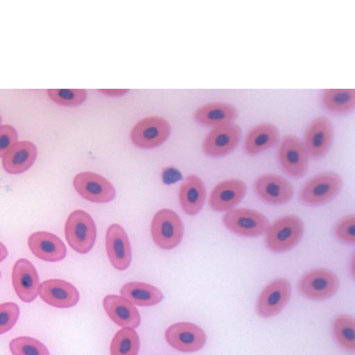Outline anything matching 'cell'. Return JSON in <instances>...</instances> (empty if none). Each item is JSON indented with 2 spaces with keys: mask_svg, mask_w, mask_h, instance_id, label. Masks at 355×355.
<instances>
[{
  "mask_svg": "<svg viewBox=\"0 0 355 355\" xmlns=\"http://www.w3.org/2000/svg\"><path fill=\"white\" fill-rule=\"evenodd\" d=\"M304 224L295 215H286L277 219L270 225L266 236L267 248L275 252L290 250L301 239Z\"/></svg>",
  "mask_w": 355,
  "mask_h": 355,
  "instance_id": "6da1fadb",
  "label": "cell"
},
{
  "mask_svg": "<svg viewBox=\"0 0 355 355\" xmlns=\"http://www.w3.org/2000/svg\"><path fill=\"white\" fill-rule=\"evenodd\" d=\"M65 238L70 247L80 254L91 250L96 238V227L91 216L80 209L72 211L64 226Z\"/></svg>",
  "mask_w": 355,
  "mask_h": 355,
  "instance_id": "7a4b0ae2",
  "label": "cell"
},
{
  "mask_svg": "<svg viewBox=\"0 0 355 355\" xmlns=\"http://www.w3.org/2000/svg\"><path fill=\"white\" fill-rule=\"evenodd\" d=\"M150 232L157 246L164 250H171L182 241L184 226L174 211L162 209L155 214L151 222Z\"/></svg>",
  "mask_w": 355,
  "mask_h": 355,
  "instance_id": "3957f363",
  "label": "cell"
},
{
  "mask_svg": "<svg viewBox=\"0 0 355 355\" xmlns=\"http://www.w3.org/2000/svg\"><path fill=\"white\" fill-rule=\"evenodd\" d=\"M225 226L236 234L254 237L268 231L270 223L261 212L247 208L232 209L223 218Z\"/></svg>",
  "mask_w": 355,
  "mask_h": 355,
  "instance_id": "277c9868",
  "label": "cell"
},
{
  "mask_svg": "<svg viewBox=\"0 0 355 355\" xmlns=\"http://www.w3.org/2000/svg\"><path fill=\"white\" fill-rule=\"evenodd\" d=\"M309 155L304 142L293 135H284L278 147V157L284 171L290 176L299 178L306 171Z\"/></svg>",
  "mask_w": 355,
  "mask_h": 355,
  "instance_id": "5b68a950",
  "label": "cell"
},
{
  "mask_svg": "<svg viewBox=\"0 0 355 355\" xmlns=\"http://www.w3.org/2000/svg\"><path fill=\"white\" fill-rule=\"evenodd\" d=\"M341 187L342 179L338 174L324 172L314 176L304 184L300 198L307 205H320L335 197Z\"/></svg>",
  "mask_w": 355,
  "mask_h": 355,
  "instance_id": "8992f818",
  "label": "cell"
},
{
  "mask_svg": "<svg viewBox=\"0 0 355 355\" xmlns=\"http://www.w3.org/2000/svg\"><path fill=\"white\" fill-rule=\"evenodd\" d=\"M241 137V128L233 121L214 126L203 141V151L211 157L224 156L236 147Z\"/></svg>",
  "mask_w": 355,
  "mask_h": 355,
  "instance_id": "52a82bcc",
  "label": "cell"
},
{
  "mask_svg": "<svg viewBox=\"0 0 355 355\" xmlns=\"http://www.w3.org/2000/svg\"><path fill=\"white\" fill-rule=\"evenodd\" d=\"M169 134L170 125L167 121L159 116H149L135 125L130 137L135 146L141 148H152L164 143Z\"/></svg>",
  "mask_w": 355,
  "mask_h": 355,
  "instance_id": "ba28073f",
  "label": "cell"
},
{
  "mask_svg": "<svg viewBox=\"0 0 355 355\" xmlns=\"http://www.w3.org/2000/svg\"><path fill=\"white\" fill-rule=\"evenodd\" d=\"M73 184L80 196L93 202L106 203L116 196L114 186L106 178L95 173H78L73 178Z\"/></svg>",
  "mask_w": 355,
  "mask_h": 355,
  "instance_id": "9c48e42d",
  "label": "cell"
},
{
  "mask_svg": "<svg viewBox=\"0 0 355 355\" xmlns=\"http://www.w3.org/2000/svg\"><path fill=\"white\" fill-rule=\"evenodd\" d=\"M291 284L286 278H277L261 292L257 302L258 314L265 318L277 315L286 305L291 295Z\"/></svg>",
  "mask_w": 355,
  "mask_h": 355,
  "instance_id": "30bf717a",
  "label": "cell"
},
{
  "mask_svg": "<svg viewBox=\"0 0 355 355\" xmlns=\"http://www.w3.org/2000/svg\"><path fill=\"white\" fill-rule=\"evenodd\" d=\"M338 288V279L335 273L325 268L312 270L306 273L299 284L300 292L313 300L331 297Z\"/></svg>",
  "mask_w": 355,
  "mask_h": 355,
  "instance_id": "8fae6325",
  "label": "cell"
},
{
  "mask_svg": "<svg viewBox=\"0 0 355 355\" xmlns=\"http://www.w3.org/2000/svg\"><path fill=\"white\" fill-rule=\"evenodd\" d=\"M165 338L172 347L183 352L200 349L207 340L206 334L200 327L185 322L171 325L165 332Z\"/></svg>",
  "mask_w": 355,
  "mask_h": 355,
  "instance_id": "7c38bea8",
  "label": "cell"
},
{
  "mask_svg": "<svg viewBox=\"0 0 355 355\" xmlns=\"http://www.w3.org/2000/svg\"><path fill=\"white\" fill-rule=\"evenodd\" d=\"M105 246L112 266L119 270L127 269L131 262L132 253L129 239L123 228L117 223L107 230Z\"/></svg>",
  "mask_w": 355,
  "mask_h": 355,
  "instance_id": "4fadbf2b",
  "label": "cell"
},
{
  "mask_svg": "<svg viewBox=\"0 0 355 355\" xmlns=\"http://www.w3.org/2000/svg\"><path fill=\"white\" fill-rule=\"evenodd\" d=\"M254 190L263 201L272 205L286 203L293 193L291 184L285 178L277 174L259 176L255 181Z\"/></svg>",
  "mask_w": 355,
  "mask_h": 355,
  "instance_id": "5bb4252c",
  "label": "cell"
},
{
  "mask_svg": "<svg viewBox=\"0 0 355 355\" xmlns=\"http://www.w3.org/2000/svg\"><path fill=\"white\" fill-rule=\"evenodd\" d=\"M12 280L15 291L20 300L31 302L36 298L40 280L35 268L28 260L21 259L15 263Z\"/></svg>",
  "mask_w": 355,
  "mask_h": 355,
  "instance_id": "9a60e30c",
  "label": "cell"
},
{
  "mask_svg": "<svg viewBox=\"0 0 355 355\" xmlns=\"http://www.w3.org/2000/svg\"><path fill=\"white\" fill-rule=\"evenodd\" d=\"M333 137V126L325 116L312 120L304 134V146L309 155L318 158L328 150Z\"/></svg>",
  "mask_w": 355,
  "mask_h": 355,
  "instance_id": "2e32d148",
  "label": "cell"
},
{
  "mask_svg": "<svg viewBox=\"0 0 355 355\" xmlns=\"http://www.w3.org/2000/svg\"><path fill=\"white\" fill-rule=\"evenodd\" d=\"M39 295L46 304L58 308H69L79 301L80 295L71 283L62 279H51L40 285Z\"/></svg>",
  "mask_w": 355,
  "mask_h": 355,
  "instance_id": "e0dca14e",
  "label": "cell"
},
{
  "mask_svg": "<svg viewBox=\"0 0 355 355\" xmlns=\"http://www.w3.org/2000/svg\"><path fill=\"white\" fill-rule=\"evenodd\" d=\"M245 183L239 179H230L218 183L211 191L209 204L216 211L230 210L244 197Z\"/></svg>",
  "mask_w": 355,
  "mask_h": 355,
  "instance_id": "ac0fdd59",
  "label": "cell"
},
{
  "mask_svg": "<svg viewBox=\"0 0 355 355\" xmlns=\"http://www.w3.org/2000/svg\"><path fill=\"white\" fill-rule=\"evenodd\" d=\"M32 252L39 259L51 262L63 259L67 249L63 241L57 236L48 232H37L32 234L28 241Z\"/></svg>",
  "mask_w": 355,
  "mask_h": 355,
  "instance_id": "d6986e66",
  "label": "cell"
},
{
  "mask_svg": "<svg viewBox=\"0 0 355 355\" xmlns=\"http://www.w3.org/2000/svg\"><path fill=\"white\" fill-rule=\"evenodd\" d=\"M103 304L107 315L118 325L134 329L140 324L139 313L125 297L109 295L103 299Z\"/></svg>",
  "mask_w": 355,
  "mask_h": 355,
  "instance_id": "ffe728a7",
  "label": "cell"
},
{
  "mask_svg": "<svg viewBox=\"0 0 355 355\" xmlns=\"http://www.w3.org/2000/svg\"><path fill=\"white\" fill-rule=\"evenodd\" d=\"M37 153V148L33 143L17 141L3 156V167L10 174L22 173L33 164Z\"/></svg>",
  "mask_w": 355,
  "mask_h": 355,
  "instance_id": "44dd1931",
  "label": "cell"
},
{
  "mask_svg": "<svg viewBox=\"0 0 355 355\" xmlns=\"http://www.w3.org/2000/svg\"><path fill=\"white\" fill-rule=\"evenodd\" d=\"M206 198V189L202 180L196 175L186 178L179 189V200L183 211L193 216L201 210Z\"/></svg>",
  "mask_w": 355,
  "mask_h": 355,
  "instance_id": "7402d4cb",
  "label": "cell"
},
{
  "mask_svg": "<svg viewBox=\"0 0 355 355\" xmlns=\"http://www.w3.org/2000/svg\"><path fill=\"white\" fill-rule=\"evenodd\" d=\"M279 136V130L272 123H258L251 128L245 137V151L249 155H256L275 144Z\"/></svg>",
  "mask_w": 355,
  "mask_h": 355,
  "instance_id": "603a6c76",
  "label": "cell"
},
{
  "mask_svg": "<svg viewBox=\"0 0 355 355\" xmlns=\"http://www.w3.org/2000/svg\"><path fill=\"white\" fill-rule=\"evenodd\" d=\"M237 115L236 107L225 102H211L199 107L194 112L196 122L201 125L217 126L231 122Z\"/></svg>",
  "mask_w": 355,
  "mask_h": 355,
  "instance_id": "cb8c5ba5",
  "label": "cell"
},
{
  "mask_svg": "<svg viewBox=\"0 0 355 355\" xmlns=\"http://www.w3.org/2000/svg\"><path fill=\"white\" fill-rule=\"evenodd\" d=\"M121 295L132 304L141 306H151L159 303L164 298L157 287L143 282H132L121 289Z\"/></svg>",
  "mask_w": 355,
  "mask_h": 355,
  "instance_id": "d4e9b609",
  "label": "cell"
},
{
  "mask_svg": "<svg viewBox=\"0 0 355 355\" xmlns=\"http://www.w3.org/2000/svg\"><path fill=\"white\" fill-rule=\"evenodd\" d=\"M324 106L335 113H347L355 106L354 89H325L321 95Z\"/></svg>",
  "mask_w": 355,
  "mask_h": 355,
  "instance_id": "484cf974",
  "label": "cell"
},
{
  "mask_svg": "<svg viewBox=\"0 0 355 355\" xmlns=\"http://www.w3.org/2000/svg\"><path fill=\"white\" fill-rule=\"evenodd\" d=\"M140 341L137 333L132 328L119 330L110 345V355H137Z\"/></svg>",
  "mask_w": 355,
  "mask_h": 355,
  "instance_id": "4316f807",
  "label": "cell"
},
{
  "mask_svg": "<svg viewBox=\"0 0 355 355\" xmlns=\"http://www.w3.org/2000/svg\"><path fill=\"white\" fill-rule=\"evenodd\" d=\"M333 332L338 343L343 348L354 351L355 349V324L354 320L347 315H340L333 323Z\"/></svg>",
  "mask_w": 355,
  "mask_h": 355,
  "instance_id": "83f0119b",
  "label": "cell"
},
{
  "mask_svg": "<svg viewBox=\"0 0 355 355\" xmlns=\"http://www.w3.org/2000/svg\"><path fill=\"white\" fill-rule=\"evenodd\" d=\"M13 355H49L47 348L40 341L28 336L12 339L9 343Z\"/></svg>",
  "mask_w": 355,
  "mask_h": 355,
  "instance_id": "f1b7e54d",
  "label": "cell"
},
{
  "mask_svg": "<svg viewBox=\"0 0 355 355\" xmlns=\"http://www.w3.org/2000/svg\"><path fill=\"white\" fill-rule=\"evenodd\" d=\"M47 93L53 101L64 106L78 105L87 97V92L83 89H49Z\"/></svg>",
  "mask_w": 355,
  "mask_h": 355,
  "instance_id": "f546056e",
  "label": "cell"
},
{
  "mask_svg": "<svg viewBox=\"0 0 355 355\" xmlns=\"http://www.w3.org/2000/svg\"><path fill=\"white\" fill-rule=\"evenodd\" d=\"M19 315V309L13 302L0 304V334L9 331L17 322Z\"/></svg>",
  "mask_w": 355,
  "mask_h": 355,
  "instance_id": "4dcf8cb0",
  "label": "cell"
},
{
  "mask_svg": "<svg viewBox=\"0 0 355 355\" xmlns=\"http://www.w3.org/2000/svg\"><path fill=\"white\" fill-rule=\"evenodd\" d=\"M337 237L347 243H354L355 241V217L347 216L341 219L335 230Z\"/></svg>",
  "mask_w": 355,
  "mask_h": 355,
  "instance_id": "1f68e13d",
  "label": "cell"
},
{
  "mask_svg": "<svg viewBox=\"0 0 355 355\" xmlns=\"http://www.w3.org/2000/svg\"><path fill=\"white\" fill-rule=\"evenodd\" d=\"M17 140V132L12 125H0V157H3Z\"/></svg>",
  "mask_w": 355,
  "mask_h": 355,
  "instance_id": "d6a6232c",
  "label": "cell"
},
{
  "mask_svg": "<svg viewBox=\"0 0 355 355\" xmlns=\"http://www.w3.org/2000/svg\"><path fill=\"white\" fill-rule=\"evenodd\" d=\"M101 92L105 93V94L110 95V96H120L125 94L128 90V89H101Z\"/></svg>",
  "mask_w": 355,
  "mask_h": 355,
  "instance_id": "836d02e7",
  "label": "cell"
},
{
  "mask_svg": "<svg viewBox=\"0 0 355 355\" xmlns=\"http://www.w3.org/2000/svg\"><path fill=\"white\" fill-rule=\"evenodd\" d=\"M8 255V250L6 246L0 242V262L3 261Z\"/></svg>",
  "mask_w": 355,
  "mask_h": 355,
  "instance_id": "e575fe53",
  "label": "cell"
},
{
  "mask_svg": "<svg viewBox=\"0 0 355 355\" xmlns=\"http://www.w3.org/2000/svg\"><path fill=\"white\" fill-rule=\"evenodd\" d=\"M1 115H0V125H1Z\"/></svg>",
  "mask_w": 355,
  "mask_h": 355,
  "instance_id": "d590c367",
  "label": "cell"
},
{
  "mask_svg": "<svg viewBox=\"0 0 355 355\" xmlns=\"http://www.w3.org/2000/svg\"><path fill=\"white\" fill-rule=\"evenodd\" d=\"M0 276H1V273H0Z\"/></svg>",
  "mask_w": 355,
  "mask_h": 355,
  "instance_id": "8d00e7d4",
  "label": "cell"
}]
</instances>
